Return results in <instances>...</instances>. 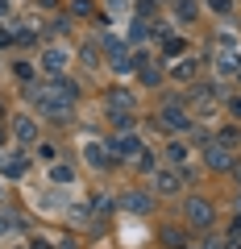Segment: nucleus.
Returning <instances> with one entry per match:
<instances>
[{
	"label": "nucleus",
	"mask_w": 241,
	"mask_h": 249,
	"mask_svg": "<svg viewBox=\"0 0 241 249\" xmlns=\"http://www.w3.org/2000/svg\"><path fill=\"white\" fill-rule=\"evenodd\" d=\"M187 224L191 229H212V220H216V212H212V204L208 199H187Z\"/></svg>",
	"instance_id": "f257e3e1"
},
{
	"label": "nucleus",
	"mask_w": 241,
	"mask_h": 249,
	"mask_svg": "<svg viewBox=\"0 0 241 249\" xmlns=\"http://www.w3.org/2000/svg\"><path fill=\"white\" fill-rule=\"evenodd\" d=\"M162 129L183 133V129H191V121H187V112H183L179 104H167V108H162Z\"/></svg>",
	"instance_id": "f03ea898"
},
{
	"label": "nucleus",
	"mask_w": 241,
	"mask_h": 249,
	"mask_svg": "<svg viewBox=\"0 0 241 249\" xmlns=\"http://www.w3.org/2000/svg\"><path fill=\"white\" fill-rule=\"evenodd\" d=\"M83 158H88V166H112V145L88 142V145H83Z\"/></svg>",
	"instance_id": "7ed1b4c3"
},
{
	"label": "nucleus",
	"mask_w": 241,
	"mask_h": 249,
	"mask_svg": "<svg viewBox=\"0 0 241 249\" xmlns=\"http://www.w3.org/2000/svg\"><path fill=\"white\" fill-rule=\"evenodd\" d=\"M112 154H116V158H137V154H142V142H137L133 129H129V133H121V137L112 142Z\"/></svg>",
	"instance_id": "20e7f679"
},
{
	"label": "nucleus",
	"mask_w": 241,
	"mask_h": 249,
	"mask_svg": "<svg viewBox=\"0 0 241 249\" xmlns=\"http://www.w3.org/2000/svg\"><path fill=\"white\" fill-rule=\"evenodd\" d=\"M204 158H208V166H212V170H229V166H233V158H229V145H221V142H208Z\"/></svg>",
	"instance_id": "39448f33"
},
{
	"label": "nucleus",
	"mask_w": 241,
	"mask_h": 249,
	"mask_svg": "<svg viewBox=\"0 0 241 249\" xmlns=\"http://www.w3.org/2000/svg\"><path fill=\"white\" fill-rule=\"evenodd\" d=\"M179 187H183V178H179L175 170H154V191H158V196H175Z\"/></svg>",
	"instance_id": "423d86ee"
},
{
	"label": "nucleus",
	"mask_w": 241,
	"mask_h": 249,
	"mask_svg": "<svg viewBox=\"0 0 241 249\" xmlns=\"http://www.w3.org/2000/svg\"><path fill=\"white\" fill-rule=\"evenodd\" d=\"M42 71H50V75H63L67 71V50H63V46H50V50L42 54Z\"/></svg>",
	"instance_id": "0eeeda50"
},
{
	"label": "nucleus",
	"mask_w": 241,
	"mask_h": 249,
	"mask_svg": "<svg viewBox=\"0 0 241 249\" xmlns=\"http://www.w3.org/2000/svg\"><path fill=\"white\" fill-rule=\"evenodd\" d=\"M121 208H125V212H150V196H142V191H125V196H121Z\"/></svg>",
	"instance_id": "6e6552de"
},
{
	"label": "nucleus",
	"mask_w": 241,
	"mask_h": 249,
	"mask_svg": "<svg viewBox=\"0 0 241 249\" xmlns=\"http://www.w3.org/2000/svg\"><path fill=\"white\" fill-rule=\"evenodd\" d=\"M108 108H112V112H125V108H133V91L112 88V91H108Z\"/></svg>",
	"instance_id": "1a4fd4ad"
},
{
	"label": "nucleus",
	"mask_w": 241,
	"mask_h": 249,
	"mask_svg": "<svg viewBox=\"0 0 241 249\" xmlns=\"http://www.w3.org/2000/svg\"><path fill=\"white\" fill-rule=\"evenodd\" d=\"M17 137H21V142H34V137H37V124L29 121V116H21V121H17Z\"/></svg>",
	"instance_id": "9d476101"
},
{
	"label": "nucleus",
	"mask_w": 241,
	"mask_h": 249,
	"mask_svg": "<svg viewBox=\"0 0 241 249\" xmlns=\"http://www.w3.org/2000/svg\"><path fill=\"white\" fill-rule=\"evenodd\" d=\"M4 175H9V178H21V175H25V158H21V154H13V158L4 162Z\"/></svg>",
	"instance_id": "9b49d317"
},
{
	"label": "nucleus",
	"mask_w": 241,
	"mask_h": 249,
	"mask_svg": "<svg viewBox=\"0 0 241 249\" xmlns=\"http://www.w3.org/2000/svg\"><path fill=\"white\" fill-rule=\"evenodd\" d=\"M167 162H175V166H179V162H187V145H183V142H170L167 145Z\"/></svg>",
	"instance_id": "f8f14e48"
},
{
	"label": "nucleus",
	"mask_w": 241,
	"mask_h": 249,
	"mask_svg": "<svg viewBox=\"0 0 241 249\" xmlns=\"http://www.w3.org/2000/svg\"><path fill=\"white\" fill-rule=\"evenodd\" d=\"M175 79H191V75H196V58H183V62H175Z\"/></svg>",
	"instance_id": "ddd939ff"
},
{
	"label": "nucleus",
	"mask_w": 241,
	"mask_h": 249,
	"mask_svg": "<svg viewBox=\"0 0 241 249\" xmlns=\"http://www.w3.org/2000/svg\"><path fill=\"white\" fill-rule=\"evenodd\" d=\"M216 71H221V75H233V71H241L237 54H221V62H216Z\"/></svg>",
	"instance_id": "4468645a"
},
{
	"label": "nucleus",
	"mask_w": 241,
	"mask_h": 249,
	"mask_svg": "<svg viewBox=\"0 0 241 249\" xmlns=\"http://www.w3.org/2000/svg\"><path fill=\"white\" fill-rule=\"evenodd\" d=\"M183 50H187L183 37H167V46H162V54H183Z\"/></svg>",
	"instance_id": "2eb2a0df"
},
{
	"label": "nucleus",
	"mask_w": 241,
	"mask_h": 249,
	"mask_svg": "<svg viewBox=\"0 0 241 249\" xmlns=\"http://www.w3.org/2000/svg\"><path fill=\"white\" fill-rule=\"evenodd\" d=\"M146 34H150V29H146V21H133V25H129V42H142Z\"/></svg>",
	"instance_id": "dca6fc26"
},
{
	"label": "nucleus",
	"mask_w": 241,
	"mask_h": 249,
	"mask_svg": "<svg viewBox=\"0 0 241 249\" xmlns=\"http://www.w3.org/2000/svg\"><path fill=\"white\" fill-rule=\"evenodd\" d=\"M50 178L54 183H71V166H50Z\"/></svg>",
	"instance_id": "f3484780"
},
{
	"label": "nucleus",
	"mask_w": 241,
	"mask_h": 249,
	"mask_svg": "<svg viewBox=\"0 0 241 249\" xmlns=\"http://www.w3.org/2000/svg\"><path fill=\"white\" fill-rule=\"evenodd\" d=\"M179 17H183V21L196 17V4H191V0H179Z\"/></svg>",
	"instance_id": "a211bd4d"
},
{
	"label": "nucleus",
	"mask_w": 241,
	"mask_h": 249,
	"mask_svg": "<svg viewBox=\"0 0 241 249\" xmlns=\"http://www.w3.org/2000/svg\"><path fill=\"white\" fill-rule=\"evenodd\" d=\"M137 166H142V170H154V154L142 150V154H137Z\"/></svg>",
	"instance_id": "6ab92c4d"
},
{
	"label": "nucleus",
	"mask_w": 241,
	"mask_h": 249,
	"mask_svg": "<svg viewBox=\"0 0 241 249\" xmlns=\"http://www.w3.org/2000/svg\"><path fill=\"white\" fill-rule=\"evenodd\" d=\"M71 13H79V17H88V13H92V4H88V0H75V4H71Z\"/></svg>",
	"instance_id": "aec40b11"
},
{
	"label": "nucleus",
	"mask_w": 241,
	"mask_h": 249,
	"mask_svg": "<svg viewBox=\"0 0 241 249\" xmlns=\"http://www.w3.org/2000/svg\"><path fill=\"white\" fill-rule=\"evenodd\" d=\"M142 83H150V88H154V83H158V71H150V67H142Z\"/></svg>",
	"instance_id": "412c9836"
},
{
	"label": "nucleus",
	"mask_w": 241,
	"mask_h": 249,
	"mask_svg": "<svg viewBox=\"0 0 241 249\" xmlns=\"http://www.w3.org/2000/svg\"><path fill=\"white\" fill-rule=\"evenodd\" d=\"M208 9L212 13H229V0H208Z\"/></svg>",
	"instance_id": "4be33fe9"
},
{
	"label": "nucleus",
	"mask_w": 241,
	"mask_h": 249,
	"mask_svg": "<svg viewBox=\"0 0 241 249\" xmlns=\"http://www.w3.org/2000/svg\"><path fill=\"white\" fill-rule=\"evenodd\" d=\"M17 229V220H13V216H0V232H13Z\"/></svg>",
	"instance_id": "5701e85b"
},
{
	"label": "nucleus",
	"mask_w": 241,
	"mask_h": 249,
	"mask_svg": "<svg viewBox=\"0 0 241 249\" xmlns=\"http://www.w3.org/2000/svg\"><path fill=\"white\" fill-rule=\"evenodd\" d=\"M29 249H54V245H50L46 237H34V241H29Z\"/></svg>",
	"instance_id": "b1692460"
},
{
	"label": "nucleus",
	"mask_w": 241,
	"mask_h": 249,
	"mask_svg": "<svg viewBox=\"0 0 241 249\" xmlns=\"http://www.w3.org/2000/svg\"><path fill=\"white\" fill-rule=\"evenodd\" d=\"M229 112H237V116H241V100H229Z\"/></svg>",
	"instance_id": "393cba45"
},
{
	"label": "nucleus",
	"mask_w": 241,
	"mask_h": 249,
	"mask_svg": "<svg viewBox=\"0 0 241 249\" xmlns=\"http://www.w3.org/2000/svg\"><path fill=\"white\" fill-rule=\"evenodd\" d=\"M224 249H241V241H237V237H229V245H224Z\"/></svg>",
	"instance_id": "a878e982"
},
{
	"label": "nucleus",
	"mask_w": 241,
	"mask_h": 249,
	"mask_svg": "<svg viewBox=\"0 0 241 249\" xmlns=\"http://www.w3.org/2000/svg\"><path fill=\"white\" fill-rule=\"evenodd\" d=\"M4 13H9V4H4V0H0V17H4Z\"/></svg>",
	"instance_id": "bb28decb"
},
{
	"label": "nucleus",
	"mask_w": 241,
	"mask_h": 249,
	"mask_svg": "<svg viewBox=\"0 0 241 249\" xmlns=\"http://www.w3.org/2000/svg\"><path fill=\"white\" fill-rule=\"evenodd\" d=\"M237 216H241V196H237Z\"/></svg>",
	"instance_id": "cd10ccee"
}]
</instances>
